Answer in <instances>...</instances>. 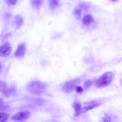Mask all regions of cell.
Returning <instances> with one entry per match:
<instances>
[{
	"mask_svg": "<svg viewBox=\"0 0 122 122\" xmlns=\"http://www.w3.org/2000/svg\"><path fill=\"white\" fill-rule=\"evenodd\" d=\"M46 88V85L44 83L39 81H34L28 84L27 89L32 94L40 95L45 92Z\"/></svg>",
	"mask_w": 122,
	"mask_h": 122,
	"instance_id": "obj_1",
	"label": "cell"
},
{
	"mask_svg": "<svg viewBox=\"0 0 122 122\" xmlns=\"http://www.w3.org/2000/svg\"><path fill=\"white\" fill-rule=\"evenodd\" d=\"M114 74L111 72H107L100 76L97 80L95 86L101 88L108 86L112 82L114 78Z\"/></svg>",
	"mask_w": 122,
	"mask_h": 122,
	"instance_id": "obj_2",
	"label": "cell"
},
{
	"mask_svg": "<svg viewBox=\"0 0 122 122\" xmlns=\"http://www.w3.org/2000/svg\"><path fill=\"white\" fill-rule=\"evenodd\" d=\"M81 81L80 78H77L67 81L64 85L62 90L66 93H69L72 92Z\"/></svg>",
	"mask_w": 122,
	"mask_h": 122,
	"instance_id": "obj_3",
	"label": "cell"
},
{
	"mask_svg": "<svg viewBox=\"0 0 122 122\" xmlns=\"http://www.w3.org/2000/svg\"><path fill=\"white\" fill-rule=\"evenodd\" d=\"M30 114V112L28 110L21 111L13 115L11 117V119L14 121L23 122L28 119Z\"/></svg>",
	"mask_w": 122,
	"mask_h": 122,
	"instance_id": "obj_4",
	"label": "cell"
},
{
	"mask_svg": "<svg viewBox=\"0 0 122 122\" xmlns=\"http://www.w3.org/2000/svg\"><path fill=\"white\" fill-rule=\"evenodd\" d=\"M86 105L81 109V112L85 113L88 111L98 107L101 104L100 101L95 100L86 102L84 103Z\"/></svg>",
	"mask_w": 122,
	"mask_h": 122,
	"instance_id": "obj_5",
	"label": "cell"
},
{
	"mask_svg": "<svg viewBox=\"0 0 122 122\" xmlns=\"http://www.w3.org/2000/svg\"><path fill=\"white\" fill-rule=\"evenodd\" d=\"M12 48L10 44L6 42L3 44L0 47V56L6 57L10 53Z\"/></svg>",
	"mask_w": 122,
	"mask_h": 122,
	"instance_id": "obj_6",
	"label": "cell"
},
{
	"mask_svg": "<svg viewBox=\"0 0 122 122\" xmlns=\"http://www.w3.org/2000/svg\"><path fill=\"white\" fill-rule=\"evenodd\" d=\"M26 50L25 44L24 43H20L18 46L17 49L15 53V56L18 58L23 57L25 54Z\"/></svg>",
	"mask_w": 122,
	"mask_h": 122,
	"instance_id": "obj_7",
	"label": "cell"
},
{
	"mask_svg": "<svg viewBox=\"0 0 122 122\" xmlns=\"http://www.w3.org/2000/svg\"><path fill=\"white\" fill-rule=\"evenodd\" d=\"M95 20L92 16L89 14L84 16L82 19L83 24L86 26H89Z\"/></svg>",
	"mask_w": 122,
	"mask_h": 122,
	"instance_id": "obj_8",
	"label": "cell"
},
{
	"mask_svg": "<svg viewBox=\"0 0 122 122\" xmlns=\"http://www.w3.org/2000/svg\"><path fill=\"white\" fill-rule=\"evenodd\" d=\"M15 90L13 87H7L1 92L2 94L4 96L8 98L15 92Z\"/></svg>",
	"mask_w": 122,
	"mask_h": 122,
	"instance_id": "obj_9",
	"label": "cell"
},
{
	"mask_svg": "<svg viewBox=\"0 0 122 122\" xmlns=\"http://www.w3.org/2000/svg\"><path fill=\"white\" fill-rule=\"evenodd\" d=\"M73 107L75 111V115L76 117L78 116L81 112V106L80 102L76 100L74 102Z\"/></svg>",
	"mask_w": 122,
	"mask_h": 122,
	"instance_id": "obj_10",
	"label": "cell"
},
{
	"mask_svg": "<svg viewBox=\"0 0 122 122\" xmlns=\"http://www.w3.org/2000/svg\"><path fill=\"white\" fill-rule=\"evenodd\" d=\"M43 2V0H31L30 3L31 5L34 9L39 10L41 8Z\"/></svg>",
	"mask_w": 122,
	"mask_h": 122,
	"instance_id": "obj_11",
	"label": "cell"
},
{
	"mask_svg": "<svg viewBox=\"0 0 122 122\" xmlns=\"http://www.w3.org/2000/svg\"><path fill=\"white\" fill-rule=\"evenodd\" d=\"M49 7L51 10H53L58 5L59 1L58 0H50L48 1Z\"/></svg>",
	"mask_w": 122,
	"mask_h": 122,
	"instance_id": "obj_12",
	"label": "cell"
},
{
	"mask_svg": "<svg viewBox=\"0 0 122 122\" xmlns=\"http://www.w3.org/2000/svg\"><path fill=\"white\" fill-rule=\"evenodd\" d=\"M9 114L3 112H0V122H5L8 119Z\"/></svg>",
	"mask_w": 122,
	"mask_h": 122,
	"instance_id": "obj_13",
	"label": "cell"
},
{
	"mask_svg": "<svg viewBox=\"0 0 122 122\" xmlns=\"http://www.w3.org/2000/svg\"><path fill=\"white\" fill-rule=\"evenodd\" d=\"M15 19L17 27L19 28L22 25L23 23V19L21 16L17 15L15 17Z\"/></svg>",
	"mask_w": 122,
	"mask_h": 122,
	"instance_id": "obj_14",
	"label": "cell"
},
{
	"mask_svg": "<svg viewBox=\"0 0 122 122\" xmlns=\"http://www.w3.org/2000/svg\"><path fill=\"white\" fill-rule=\"evenodd\" d=\"M9 106L7 105L4 104L3 99L0 98V110L4 111L6 110L9 108Z\"/></svg>",
	"mask_w": 122,
	"mask_h": 122,
	"instance_id": "obj_15",
	"label": "cell"
},
{
	"mask_svg": "<svg viewBox=\"0 0 122 122\" xmlns=\"http://www.w3.org/2000/svg\"><path fill=\"white\" fill-rule=\"evenodd\" d=\"M92 84V81L90 80H88L84 82L83 86L86 89L90 88Z\"/></svg>",
	"mask_w": 122,
	"mask_h": 122,
	"instance_id": "obj_16",
	"label": "cell"
},
{
	"mask_svg": "<svg viewBox=\"0 0 122 122\" xmlns=\"http://www.w3.org/2000/svg\"><path fill=\"white\" fill-rule=\"evenodd\" d=\"M111 118L110 116L107 113H105L102 119L103 122H110Z\"/></svg>",
	"mask_w": 122,
	"mask_h": 122,
	"instance_id": "obj_17",
	"label": "cell"
},
{
	"mask_svg": "<svg viewBox=\"0 0 122 122\" xmlns=\"http://www.w3.org/2000/svg\"><path fill=\"white\" fill-rule=\"evenodd\" d=\"M82 9L81 8H76L75 10V14L77 17L80 18L81 16Z\"/></svg>",
	"mask_w": 122,
	"mask_h": 122,
	"instance_id": "obj_18",
	"label": "cell"
},
{
	"mask_svg": "<svg viewBox=\"0 0 122 122\" xmlns=\"http://www.w3.org/2000/svg\"><path fill=\"white\" fill-rule=\"evenodd\" d=\"M6 87V85L5 83L3 81L0 80V91L1 92Z\"/></svg>",
	"mask_w": 122,
	"mask_h": 122,
	"instance_id": "obj_19",
	"label": "cell"
},
{
	"mask_svg": "<svg viewBox=\"0 0 122 122\" xmlns=\"http://www.w3.org/2000/svg\"><path fill=\"white\" fill-rule=\"evenodd\" d=\"M76 91L78 93H80L82 92L83 90L82 88L80 86H77L75 88Z\"/></svg>",
	"mask_w": 122,
	"mask_h": 122,
	"instance_id": "obj_20",
	"label": "cell"
},
{
	"mask_svg": "<svg viewBox=\"0 0 122 122\" xmlns=\"http://www.w3.org/2000/svg\"><path fill=\"white\" fill-rule=\"evenodd\" d=\"M17 0H6L7 3L12 5L15 4L17 2Z\"/></svg>",
	"mask_w": 122,
	"mask_h": 122,
	"instance_id": "obj_21",
	"label": "cell"
},
{
	"mask_svg": "<svg viewBox=\"0 0 122 122\" xmlns=\"http://www.w3.org/2000/svg\"><path fill=\"white\" fill-rule=\"evenodd\" d=\"M1 65L0 64V71L1 70Z\"/></svg>",
	"mask_w": 122,
	"mask_h": 122,
	"instance_id": "obj_22",
	"label": "cell"
}]
</instances>
